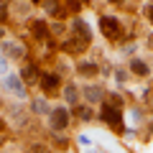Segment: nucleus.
Instances as JSON below:
<instances>
[{
    "label": "nucleus",
    "mask_w": 153,
    "mask_h": 153,
    "mask_svg": "<svg viewBox=\"0 0 153 153\" xmlns=\"http://www.w3.org/2000/svg\"><path fill=\"white\" fill-rule=\"evenodd\" d=\"M74 31L79 33V36H82V41H89V28L84 26L82 21H74Z\"/></svg>",
    "instance_id": "10"
},
{
    "label": "nucleus",
    "mask_w": 153,
    "mask_h": 153,
    "mask_svg": "<svg viewBox=\"0 0 153 153\" xmlns=\"http://www.w3.org/2000/svg\"><path fill=\"white\" fill-rule=\"evenodd\" d=\"M38 82H41V87H44L46 92H54V89L59 87V76H56V74H41V76H38Z\"/></svg>",
    "instance_id": "4"
},
{
    "label": "nucleus",
    "mask_w": 153,
    "mask_h": 153,
    "mask_svg": "<svg viewBox=\"0 0 153 153\" xmlns=\"http://www.w3.org/2000/svg\"><path fill=\"white\" fill-rule=\"evenodd\" d=\"M5 87L10 89L13 94H18V97H23V94H26V87H23V82L18 79V76H8V79H5Z\"/></svg>",
    "instance_id": "5"
},
{
    "label": "nucleus",
    "mask_w": 153,
    "mask_h": 153,
    "mask_svg": "<svg viewBox=\"0 0 153 153\" xmlns=\"http://www.w3.org/2000/svg\"><path fill=\"white\" fill-rule=\"evenodd\" d=\"M79 71H82L84 76H92V74H97V64H92V61H84V64H79Z\"/></svg>",
    "instance_id": "8"
},
{
    "label": "nucleus",
    "mask_w": 153,
    "mask_h": 153,
    "mask_svg": "<svg viewBox=\"0 0 153 153\" xmlns=\"http://www.w3.org/2000/svg\"><path fill=\"white\" fill-rule=\"evenodd\" d=\"M130 69L135 71V74H140V76L148 74V64H146V61H140V59H133L130 61Z\"/></svg>",
    "instance_id": "7"
},
{
    "label": "nucleus",
    "mask_w": 153,
    "mask_h": 153,
    "mask_svg": "<svg viewBox=\"0 0 153 153\" xmlns=\"http://www.w3.org/2000/svg\"><path fill=\"white\" fill-rule=\"evenodd\" d=\"M148 46H151V49H153V36H151V38H148Z\"/></svg>",
    "instance_id": "19"
},
{
    "label": "nucleus",
    "mask_w": 153,
    "mask_h": 153,
    "mask_svg": "<svg viewBox=\"0 0 153 153\" xmlns=\"http://www.w3.org/2000/svg\"><path fill=\"white\" fill-rule=\"evenodd\" d=\"M3 49H5L8 54H13V56H23V46H16V44H10V41H3Z\"/></svg>",
    "instance_id": "9"
},
{
    "label": "nucleus",
    "mask_w": 153,
    "mask_h": 153,
    "mask_svg": "<svg viewBox=\"0 0 153 153\" xmlns=\"http://www.w3.org/2000/svg\"><path fill=\"white\" fill-rule=\"evenodd\" d=\"M146 10H148V18L153 21V8H146Z\"/></svg>",
    "instance_id": "17"
},
{
    "label": "nucleus",
    "mask_w": 153,
    "mask_h": 153,
    "mask_svg": "<svg viewBox=\"0 0 153 153\" xmlns=\"http://www.w3.org/2000/svg\"><path fill=\"white\" fill-rule=\"evenodd\" d=\"M102 120L107 123L110 128H115V130H123V115H120V110L115 107V105H102Z\"/></svg>",
    "instance_id": "1"
},
{
    "label": "nucleus",
    "mask_w": 153,
    "mask_h": 153,
    "mask_svg": "<svg viewBox=\"0 0 153 153\" xmlns=\"http://www.w3.org/2000/svg\"><path fill=\"white\" fill-rule=\"evenodd\" d=\"M0 128H3V120H0Z\"/></svg>",
    "instance_id": "21"
},
{
    "label": "nucleus",
    "mask_w": 153,
    "mask_h": 153,
    "mask_svg": "<svg viewBox=\"0 0 153 153\" xmlns=\"http://www.w3.org/2000/svg\"><path fill=\"white\" fill-rule=\"evenodd\" d=\"M66 125H69V112H66L64 107L51 110V128H54V130H61V128H66Z\"/></svg>",
    "instance_id": "3"
},
{
    "label": "nucleus",
    "mask_w": 153,
    "mask_h": 153,
    "mask_svg": "<svg viewBox=\"0 0 153 153\" xmlns=\"http://www.w3.org/2000/svg\"><path fill=\"white\" fill-rule=\"evenodd\" d=\"M84 97H87V102H100L102 100V89L100 87H84Z\"/></svg>",
    "instance_id": "6"
},
{
    "label": "nucleus",
    "mask_w": 153,
    "mask_h": 153,
    "mask_svg": "<svg viewBox=\"0 0 153 153\" xmlns=\"http://www.w3.org/2000/svg\"><path fill=\"white\" fill-rule=\"evenodd\" d=\"M100 31H102L107 38H117L120 36V23L115 21L112 16H102L100 18Z\"/></svg>",
    "instance_id": "2"
},
{
    "label": "nucleus",
    "mask_w": 153,
    "mask_h": 153,
    "mask_svg": "<svg viewBox=\"0 0 153 153\" xmlns=\"http://www.w3.org/2000/svg\"><path fill=\"white\" fill-rule=\"evenodd\" d=\"M0 71H5V61L3 59H0Z\"/></svg>",
    "instance_id": "18"
},
{
    "label": "nucleus",
    "mask_w": 153,
    "mask_h": 153,
    "mask_svg": "<svg viewBox=\"0 0 153 153\" xmlns=\"http://www.w3.org/2000/svg\"><path fill=\"white\" fill-rule=\"evenodd\" d=\"M76 112H79V117H84V120H89V115H92V112H89L87 107H79V110H76Z\"/></svg>",
    "instance_id": "15"
},
{
    "label": "nucleus",
    "mask_w": 153,
    "mask_h": 153,
    "mask_svg": "<svg viewBox=\"0 0 153 153\" xmlns=\"http://www.w3.org/2000/svg\"><path fill=\"white\" fill-rule=\"evenodd\" d=\"M3 36H5V31H3V26H0V38H3Z\"/></svg>",
    "instance_id": "20"
},
{
    "label": "nucleus",
    "mask_w": 153,
    "mask_h": 153,
    "mask_svg": "<svg viewBox=\"0 0 153 153\" xmlns=\"http://www.w3.org/2000/svg\"><path fill=\"white\" fill-rule=\"evenodd\" d=\"M33 33H36L38 38H46V36H49V33H46V26H44V23H36V26H33Z\"/></svg>",
    "instance_id": "12"
},
{
    "label": "nucleus",
    "mask_w": 153,
    "mask_h": 153,
    "mask_svg": "<svg viewBox=\"0 0 153 153\" xmlns=\"http://www.w3.org/2000/svg\"><path fill=\"white\" fill-rule=\"evenodd\" d=\"M33 110H36V112H49V105H46L44 100H36V102H33Z\"/></svg>",
    "instance_id": "14"
},
{
    "label": "nucleus",
    "mask_w": 153,
    "mask_h": 153,
    "mask_svg": "<svg viewBox=\"0 0 153 153\" xmlns=\"http://www.w3.org/2000/svg\"><path fill=\"white\" fill-rule=\"evenodd\" d=\"M5 16H8V10H5L3 5H0V18H5Z\"/></svg>",
    "instance_id": "16"
},
{
    "label": "nucleus",
    "mask_w": 153,
    "mask_h": 153,
    "mask_svg": "<svg viewBox=\"0 0 153 153\" xmlns=\"http://www.w3.org/2000/svg\"><path fill=\"white\" fill-rule=\"evenodd\" d=\"M23 76H26L28 82H36V79H38V74H36V69H33V66H28V69H23Z\"/></svg>",
    "instance_id": "13"
},
{
    "label": "nucleus",
    "mask_w": 153,
    "mask_h": 153,
    "mask_svg": "<svg viewBox=\"0 0 153 153\" xmlns=\"http://www.w3.org/2000/svg\"><path fill=\"white\" fill-rule=\"evenodd\" d=\"M64 97H66V102H76V87L74 84H69V87L64 89Z\"/></svg>",
    "instance_id": "11"
}]
</instances>
